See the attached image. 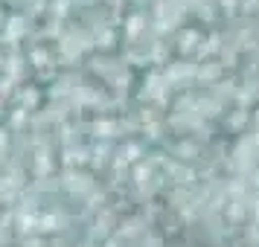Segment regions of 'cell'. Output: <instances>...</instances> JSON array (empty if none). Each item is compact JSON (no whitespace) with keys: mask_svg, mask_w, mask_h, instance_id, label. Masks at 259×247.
Listing matches in <instances>:
<instances>
[]
</instances>
